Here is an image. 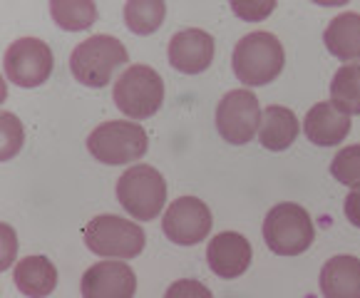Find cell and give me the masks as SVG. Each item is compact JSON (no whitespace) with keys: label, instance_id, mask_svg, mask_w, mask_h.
<instances>
[{"label":"cell","instance_id":"25","mask_svg":"<svg viewBox=\"0 0 360 298\" xmlns=\"http://www.w3.org/2000/svg\"><path fill=\"white\" fill-rule=\"evenodd\" d=\"M231 11L236 13L238 18H244L249 22H256V20H264L266 15L276 11V3H231Z\"/></svg>","mask_w":360,"mask_h":298},{"label":"cell","instance_id":"18","mask_svg":"<svg viewBox=\"0 0 360 298\" xmlns=\"http://www.w3.org/2000/svg\"><path fill=\"white\" fill-rule=\"evenodd\" d=\"M323 43L340 60H360V13H340L328 22Z\"/></svg>","mask_w":360,"mask_h":298},{"label":"cell","instance_id":"13","mask_svg":"<svg viewBox=\"0 0 360 298\" xmlns=\"http://www.w3.org/2000/svg\"><path fill=\"white\" fill-rule=\"evenodd\" d=\"M207 261L221 278H238L251 264V244L236 231H221L209 241Z\"/></svg>","mask_w":360,"mask_h":298},{"label":"cell","instance_id":"3","mask_svg":"<svg viewBox=\"0 0 360 298\" xmlns=\"http://www.w3.org/2000/svg\"><path fill=\"white\" fill-rule=\"evenodd\" d=\"M117 110L132 119H147L157 115L165 102V82L149 65H132L124 70L112 90Z\"/></svg>","mask_w":360,"mask_h":298},{"label":"cell","instance_id":"11","mask_svg":"<svg viewBox=\"0 0 360 298\" xmlns=\"http://www.w3.org/2000/svg\"><path fill=\"white\" fill-rule=\"evenodd\" d=\"M79 291L82 298H134L137 276L124 261L107 259L87 268Z\"/></svg>","mask_w":360,"mask_h":298},{"label":"cell","instance_id":"21","mask_svg":"<svg viewBox=\"0 0 360 298\" xmlns=\"http://www.w3.org/2000/svg\"><path fill=\"white\" fill-rule=\"evenodd\" d=\"M167 15L165 0H129L124 6V22L137 35H149L157 30Z\"/></svg>","mask_w":360,"mask_h":298},{"label":"cell","instance_id":"20","mask_svg":"<svg viewBox=\"0 0 360 298\" xmlns=\"http://www.w3.org/2000/svg\"><path fill=\"white\" fill-rule=\"evenodd\" d=\"M50 15L63 30H87L97 20V6L92 0H53Z\"/></svg>","mask_w":360,"mask_h":298},{"label":"cell","instance_id":"19","mask_svg":"<svg viewBox=\"0 0 360 298\" xmlns=\"http://www.w3.org/2000/svg\"><path fill=\"white\" fill-rule=\"evenodd\" d=\"M330 102L343 115H360V63L343 65L330 82Z\"/></svg>","mask_w":360,"mask_h":298},{"label":"cell","instance_id":"14","mask_svg":"<svg viewBox=\"0 0 360 298\" xmlns=\"http://www.w3.org/2000/svg\"><path fill=\"white\" fill-rule=\"evenodd\" d=\"M303 129H306V137L318 147H335L348 137L350 117L333 107V102H318L308 110Z\"/></svg>","mask_w":360,"mask_h":298},{"label":"cell","instance_id":"12","mask_svg":"<svg viewBox=\"0 0 360 298\" xmlns=\"http://www.w3.org/2000/svg\"><path fill=\"white\" fill-rule=\"evenodd\" d=\"M214 60V37L199 27L179 30L169 40V63L184 74H199Z\"/></svg>","mask_w":360,"mask_h":298},{"label":"cell","instance_id":"27","mask_svg":"<svg viewBox=\"0 0 360 298\" xmlns=\"http://www.w3.org/2000/svg\"><path fill=\"white\" fill-rule=\"evenodd\" d=\"M345 216L353 226L360 229V189H353V192L345 197Z\"/></svg>","mask_w":360,"mask_h":298},{"label":"cell","instance_id":"9","mask_svg":"<svg viewBox=\"0 0 360 298\" xmlns=\"http://www.w3.org/2000/svg\"><path fill=\"white\" fill-rule=\"evenodd\" d=\"M261 124V105L251 90H231L217 107V129L229 144H246Z\"/></svg>","mask_w":360,"mask_h":298},{"label":"cell","instance_id":"17","mask_svg":"<svg viewBox=\"0 0 360 298\" xmlns=\"http://www.w3.org/2000/svg\"><path fill=\"white\" fill-rule=\"evenodd\" d=\"M13 278L18 291L25 293L27 298H45L58 286V268L45 256H27L15 264Z\"/></svg>","mask_w":360,"mask_h":298},{"label":"cell","instance_id":"5","mask_svg":"<svg viewBox=\"0 0 360 298\" xmlns=\"http://www.w3.org/2000/svg\"><path fill=\"white\" fill-rule=\"evenodd\" d=\"M316 239L311 214L301 204H276L264 221V241L278 256H298Z\"/></svg>","mask_w":360,"mask_h":298},{"label":"cell","instance_id":"1","mask_svg":"<svg viewBox=\"0 0 360 298\" xmlns=\"http://www.w3.org/2000/svg\"><path fill=\"white\" fill-rule=\"evenodd\" d=\"M286 65L281 40L271 32H249L233 48V74L249 87L269 85Z\"/></svg>","mask_w":360,"mask_h":298},{"label":"cell","instance_id":"4","mask_svg":"<svg viewBox=\"0 0 360 298\" xmlns=\"http://www.w3.org/2000/svg\"><path fill=\"white\" fill-rule=\"evenodd\" d=\"M147 236L142 226L117 214H102L87 221L85 246L102 259H134L142 254Z\"/></svg>","mask_w":360,"mask_h":298},{"label":"cell","instance_id":"6","mask_svg":"<svg viewBox=\"0 0 360 298\" xmlns=\"http://www.w3.org/2000/svg\"><path fill=\"white\" fill-rule=\"evenodd\" d=\"M117 202L124 212L142 221H152L167 204V181L154 167L134 164L117 181Z\"/></svg>","mask_w":360,"mask_h":298},{"label":"cell","instance_id":"26","mask_svg":"<svg viewBox=\"0 0 360 298\" xmlns=\"http://www.w3.org/2000/svg\"><path fill=\"white\" fill-rule=\"evenodd\" d=\"M0 236H3V259H0V268L6 271V268L13 266L18 239H15V231H13V226H8V224H3V226H0Z\"/></svg>","mask_w":360,"mask_h":298},{"label":"cell","instance_id":"7","mask_svg":"<svg viewBox=\"0 0 360 298\" xmlns=\"http://www.w3.org/2000/svg\"><path fill=\"white\" fill-rule=\"evenodd\" d=\"M147 147L149 139L144 127L137 122H127V119L102 122L87 137L90 155L105 164H129L134 160H142Z\"/></svg>","mask_w":360,"mask_h":298},{"label":"cell","instance_id":"10","mask_svg":"<svg viewBox=\"0 0 360 298\" xmlns=\"http://www.w3.org/2000/svg\"><path fill=\"white\" fill-rule=\"evenodd\" d=\"M212 212L209 207L196 197H179L167 209L162 229L167 239L179 246H194L202 239H207L212 231Z\"/></svg>","mask_w":360,"mask_h":298},{"label":"cell","instance_id":"22","mask_svg":"<svg viewBox=\"0 0 360 298\" xmlns=\"http://www.w3.org/2000/svg\"><path fill=\"white\" fill-rule=\"evenodd\" d=\"M330 174L350 189H360V144L343 147L330 162Z\"/></svg>","mask_w":360,"mask_h":298},{"label":"cell","instance_id":"8","mask_svg":"<svg viewBox=\"0 0 360 298\" xmlns=\"http://www.w3.org/2000/svg\"><path fill=\"white\" fill-rule=\"evenodd\" d=\"M8 80L20 87H40L53 72V50L37 37H18L6 50Z\"/></svg>","mask_w":360,"mask_h":298},{"label":"cell","instance_id":"24","mask_svg":"<svg viewBox=\"0 0 360 298\" xmlns=\"http://www.w3.org/2000/svg\"><path fill=\"white\" fill-rule=\"evenodd\" d=\"M165 298H214V296L202 281L181 278V281H174L169 288H167Z\"/></svg>","mask_w":360,"mask_h":298},{"label":"cell","instance_id":"23","mask_svg":"<svg viewBox=\"0 0 360 298\" xmlns=\"http://www.w3.org/2000/svg\"><path fill=\"white\" fill-rule=\"evenodd\" d=\"M0 124H3V144H0V160H13L20 152L22 142H25V129H22L20 119L13 112H3L0 115Z\"/></svg>","mask_w":360,"mask_h":298},{"label":"cell","instance_id":"16","mask_svg":"<svg viewBox=\"0 0 360 298\" xmlns=\"http://www.w3.org/2000/svg\"><path fill=\"white\" fill-rule=\"evenodd\" d=\"M301 124L293 110L281 105H271L261 112V124H259V139L269 152H283L296 142Z\"/></svg>","mask_w":360,"mask_h":298},{"label":"cell","instance_id":"15","mask_svg":"<svg viewBox=\"0 0 360 298\" xmlns=\"http://www.w3.org/2000/svg\"><path fill=\"white\" fill-rule=\"evenodd\" d=\"M321 293L326 298H360V259L333 256L321 268Z\"/></svg>","mask_w":360,"mask_h":298},{"label":"cell","instance_id":"2","mask_svg":"<svg viewBox=\"0 0 360 298\" xmlns=\"http://www.w3.org/2000/svg\"><path fill=\"white\" fill-rule=\"evenodd\" d=\"M129 60L127 48L115 35H92L77 45L70 55V70L75 80L87 87L110 85L117 67Z\"/></svg>","mask_w":360,"mask_h":298}]
</instances>
